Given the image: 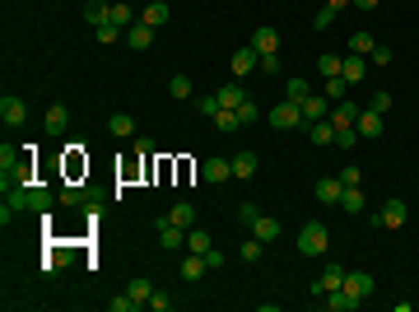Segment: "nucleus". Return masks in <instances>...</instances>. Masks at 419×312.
<instances>
[{"mask_svg": "<svg viewBox=\"0 0 419 312\" xmlns=\"http://www.w3.org/2000/svg\"><path fill=\"white\" fill-rule=\"evenodd\" d=\"M326 247H331L326 224H317V219H312V224H303V229H298V252H303V256H322Z\"/></svg>", "mask_w": 419, "mask_h": 312, "instance_id": "obj_1", "label": "nucleus"}, {"mask_svg": "<svg viewBox=\"0 0 419 312\" xmlns=\"http://www.w3.org/2000/svg\"><path fill=\"white\" fill-rule=\"evenodd\" d=\"M405 215H410V205H405L401 196H391V201H382V210L372 215V224H377V229H405Z\"/></svg>", "mask_w": 419, "mask_h": 312, "instance_id": "obj_2", "label": "nucleus"}, {"mask_svg": "<svg viewBox=\"0 0 419 312\" xmlns=\"http://www.w3.org/2000/svg\"><path fill=\"white\" fill-rule=\"evenodd\" d=\"M265 117H270V126H275V131H294V126H303V108H298L294 98L275 103V108L265 112Z\"/></svg>", "mask_w": 419, "mask_h": 312, "instance_id": "obj_3", "label": "nucleus"}, {"mask_svg": "<svg viewBox=\"0 0 419 312\" xmlns=\"http://www.w3.org/2000/svg\"><path fill=\"white\" fill-rule=\"evenodd\" d=\"M340 284H345V265H336V261H331V265L322 270V275H317V280L308 284V294H312V298H326L331 289H340Z\"/></svg>", "mask_w": 419, "mask_h": 312, "instance_id": "obj_4", "label": "nucleus"}, {"mask_svg": "<svg viewBox=\"0 0 419 312\" xmlns=\"http://www.w3.org/2000/svg\"><path fill=\"white\" fill-rule=\"evenodd\" d=\"M0 122H5V126H24V122H28V103H24L19 94H5V98H0Z\"/></svg>", "mask_w": 419, "mask_h": 312, "instance_id": "obj_5", "label": "nucleus"}, {"mask_svg": "<svg viewBox=\"0 0 419 312\" xmlns=\"http://www.w3.org/2000/svg\"><path fill=\"white\" fill-rule=\"evenodd\" d=\"M298 108H303V126L308 122H326V117H331V98L326 94H308Z\"/></svg>", "mask_w": 419, "mask_h": 312, "instance_id": "obj_6", "label": "nucleus"}, {"mask_svg": "<svg viewBox=\"0 0 419 312\" xmlns=\"http://www.w3.org/2000/svg\"><path fill=\"white\" fill-rule=\"evenodd\" d=\"M354 131H359V140H382V112L363 108L359 112V122H354Z\"/></svg>", "mask_w": 419, "mask_h": 312, "instance_id": "obj_7", "label": "nucleus"}, {"mask_svg": "<svg viewBox=\"0 0 419 312\" xmlns=\"http://www.w3.org/2000/svg\"><path fill=\"white\" fill-rule=\"evenodd\" d=\"M177 275H182L186 284H201L205 275H210V261H205V256H196V252H186V261L177 265Z\"/></svg>", "mask_w": 419, "mask_h": 312, "instance_id": "obj_8", "label": "nucleus"}, {"mask_svg": "<svg viewBox=\"0 0 419 312\" xmlns=\"http://www.w3.org/2000/svg\"><path fill=\"white\" fill-rule=\"evenodd\" d=\"M158 247L163 252H182L186 247V229H177V224H168V219H158Z\"/></svg>", "mask_w": 419, "mask_h": 312, "instance_id": "obj_9", "label": "nucleus"}, {"mask_svg": "<svg viewBox=\"0 0 419 312\" xmlns=\"http://www.w3.org/2000/svg\"><path fill=\"white\" fill-rule=\"evenodd\" d=\"M247 42H252V47H256V56H275V51H279V33L270 28V24H261V28L252 33Z\"/></svg>", "mask_w": 419, "mask_h": 312, "instance_id": "obj_10", "label": "nucleus"}, {"mask_svg": "<svg viewBox=\"0 0 419 312\" xmlns=\"http://www.w3.org/2000/svg\"><path fill=\"white\" fill-rule=\"evenodd\" d=\"M345 289L354 298H372V289H377V280H372L368 270H345Z\"/></svg>", "mask_w": 419, "mask_h": 312, "instance_id": "obj_11", "label": "nucleus"}, {"mask_svg": "<svg viewBox=\"0 0 419 312\" xmlns=\"http://www.w3.org/2000/svg\"><path fill=\"white\" fill-rule=\"evenodd\" d=\"M322 303H326L331 312H359V308H363V298H354L350 289H345V284H340V289H331V294H326Z\"/></svg>", "mask_w": 419, "mask_h": 312, "instance_id": "obj_12", "label": "nucleus"}, {"mask_svg": "<svg viewBox=\"0 0 419 312\" xmlns=\"http://www.w3.org/2000/svg\"><path fill=\"white\" fill-rule=\"evenodd\" d=\"M215 98H219V108H243V103H247V89H243V84H238V79H229V84H219L215 89Z\"/></svg>", "mask_w": 419, "mask_h": 312, "instance_id": "obj_13", "label": "nucleus"}, {"mask_svg": "<svg viewBox=\"0 0 419 312\" xmlns=\"http://www.w3.org/2000/svg\"><path fill=\"white\" fill-rule=\"evenodd\" d=\"M340 75H345V84H359V79H368V56H354V51H345Z\"/></svg>", "mask_w": 419, "mask_h": 312, "instance_id": "obj_14", "label": "nucleus"}, {"mask_svg": "<svg viewBox=\"0 0 419 312\" xmlns=\"http://www.w3.org/2000/svg\"><path fill=\"white\" fill-rule=\"evenodd\" d=\"M201 177H205V182H215V187H219V182H229V177H233V158H205Z\"/></svg>", "mask_w": 419, "mask_h": 312, "instance_id": "obj_15", "label": "nucleus"}, {"mask_svg": "<svg viewBox=\"0 0 419 312\" xmlns=\"http://www.w3.org/2000/svg\"><path fill=\"white\" fill-rule=\"evenodd\" d=\"M359 103H350V98H340V103H331V126H336V131H340V126H354L359 122Z\"/></svg>", "mask_w": 419, "mask_h": 312, "instance_id": "obj_16", "label": "nucleus"}, {"mask_svg": "<svg viewBox=\"0 0 419 312\" xmlns=\"http://www.w3.org/2000/svg\"><path fill=\"white\" fill-rule=\"evenodd\" d=\"M154 33L158 28H149V24H140V19H135V24L126 28V47H131V51H145L149 42H154Z\"/></svg>", "mask_w": 419, "mask_h": 312, "instance_id": "obj_17", "label": "nucleus"}, {"mask_svg": "<svg viewBox=\"0 0 419 312\" xmlns=\"http://www.w3.org/2000/svg\"><path fill=\"white\" fill-rule=\"evenodd\" d=\"M312 191H317V201H322V205H340L345 182H340V177H317V187H312Z\"/></svg>", "mask_w": 419, "mask_h": 312, "instance_id": "obj_18", "label": "nucleus"}, {"mask_svg": "<svg viewBox=\"0 0 419 312\" xmlns=\"http://www.w3.org/2000/svg\"><path fill=\"white\" fill-rule=\"evenodd\" d=\"M168 19H172L168 0H149V5H145V15H140V24H149V28H163Z\"/></svg>", "mask_w": 419, "mask_h": 312, "instance_id": "obj_19", "label": "nucleus"}, {"mask_svg": "<svg viewBox=\"0 0 419 312\" xmlns=\"http://www.w3.org/2000/svg\"><path fill=\"white\" fill-rule=\"evenodd\" d=\"M256 168H261V163H256V154H252V149H238V154H233V177H238V182L256 177Z\"/></svg>", "mask_w": 419, "mask_h": 312, "instance_id": "obj_20", "label": "nucleus"}, {"mask_svg": "<svg viewBox=\"0 0 419 312\" xmlns=\"http://www.w3.org/2000/svg\"><path fill=\"white\" fill-rule=\"evenodd\" d=\"M256 65H261V56H256V47H252V42L233 51V75H252Z\"/></svg>", "mask_w": 419, "mask_h": 312, "instance_id": "obj_21", "label": "nucleus"}, {"mask_svg": "<svg viewBox=\"0 0 419 312\" xmlns=\"http://www.w3.org/2000/svg\"><path fill=\"white\" fill-rule=\"evenodd\" d=\"M247 229H252V238H261V243H275V238H279V219H270V215H256V219L247 224Z\"/></svg>", "mask_w": 419, "mask_h": 312, "instance_id": "obj_22", "label": "nucleus"}, {"mask_svg": "<svg viewBox=\"0 0 419 312\" xmlns=\"http://www.w3.org/2000/svg\"><path fill=\"white\" fill-rule=\"evenodd\" d=\"M65 126H70V108L65 103H51L47 108V136H61Z\"/></svg>", "mask_w": 419, "mask_h": 312, "instance_id": "obj_23", "label": "nucleus"}, {"mask_svg": "<svg viewBox=\"0 0 419 312\" xmlns=\"http://www.w3.org/2000/svg\"><path fill=\"white\" fill-rule=\"evenodd\" d=\"M168 224H177V229H196V205H191V201H177L168 210Z\"/></svg>", "mask_w": 419, "mask_h": 312, "instance_id": "obj_24", "label": "nucleus"}, {"mask_svg": "<svg viewBox=\"0 0 419 312\" xmlns=\"http://www.w3.org/2000/svg\"><path fill=\"white\" fill-rule=\"evenodd\" d=\"M210 122H215V131H219V136H233V131H243V117H238L233 108H219L215 117H210Z\"/></svg>", "mask_w": 419, "mask_h": 312, "instance_id": "obj_25", "label": "nucleus"}, {"mask_svg": "<svg viewBox=\"0 0 419 312\" xmlns=\"http://www.w3.org/2000/svg\"><path fill=\"white\" fill-rule=\"evenodd\" d=\"M340 205H345V215H363V210H368V196H363V187H345Z\"/></svg>", "mask_w": 419, "mask_h": 312, "instance_id": "obj_26", "label": "nucleus"}, {"mask_svg": "<svg viewBox=\"0 0 419 312\" xmlns=\"http://www.w3.org/2000/svg\"><path fill=\"white\" fill-rule=\"evenodd\" d=\"M108 131L117 136V140H131V136H135V117H126V112H112V117H108Z\"/></svg>", "mask_w": 419, "mask_h": 312, "instance_id": "obj_27", "label": "nucleus"}, {"mask_svg": "<svg viewBox=\"0 0 419 312\" xmlns=\"http://www.w3.org/2000/svg\"><path fill=\"white\" fill-rule=\"evenodd\" d=\"M308 140L312 145H336V126H331V117H326V122H308Z\"/></svg>", "mask_w": 419, "mask_h": 312, "instance_id": "obj_28", "label": "nucleus"}, {"mask_svg": "<svg viewBox=\"0 0 419 312\" xmlns=\"http://www.w3.org/2000/svg\"><path fill=\"white\" fill-rule=\"evenodd\" d=\"M210 247H215V238L205 233V229H186V252H196V256H205Z\"/></svg>", "mask_w": 419, "mask_h": 312, "instance_id": "obj_29", "label": "nucleus"}, {"mask_svg": "<svg viewBox=\"0 0 419 312\" xmlns=\"http://www.w3.org/2000/svg\"><path fill=\"white\" fill-rule=\"evenodd\" d=\"M93 42H103V47L126 42V28H117V24H98V28H93Z\"/></svg>", "mask_w": 419, "mask_h": 312, "instance_id": "obj_30", "label": "nucleus"}, {"mask_svg": "<svg viewBox=\"0 0 419 312\" xmlns=\"http://www.w3.org/2000/svg\"><path fill=\"white\" fill-rule=\"evenodd\" d=\"M340 61H345V56H336V51H322V56H317V75L336 79V75H340Z\"/></svg>", "mask_w": 419, "mask_h": 312, "instance_id": "obj_31", "label": "nucleus"}, {"mask_svg": "<svg viewBox=\"0 0 419 312\" xmlns=\"http://www.w3.org/2000/svg\"><path fill=\"white\" fill-rule=\"evenodd\" d=\"M126 294H131V298H135V303H140V308H145V303H149V294H154V284L145 280V275H135V280L126 284Z\"/></svg>", "mask_w": 419, "mask_h": 312, "instance_id": "obj_32", "label": "nucleus"}, {"mask_svg": "<svg viewBox=\"0 0 419 312\" xmlns=\"http://www.w3.org/2000/svg\"><path fill=\"white\" fill-rule=\"evenodd\" d=\"M108 24H117V28H131V24H135V19H131V5H126V0L108 5Z\"/></svg>", "mask_w": 419, "mask_h": 312, "instance_id": "obj_33", "label": "nucleus"}, {"mask_svg": "<svg viewBox=\"0 0 419 312\" xmlns=\"http://www.w3.org/2000/svg\"><path fill=\"white\" fill-rule=\"evenodd\" d=\"M261 252H265L261 238H243V247H238V261H261Z\"/></svg>", "mask_w": 419, "mask_h": 312, "instance_id": "obj_34", "label": "nucleus"}, {"mask_svg": "<svg viewBox=\"0 0 419 312\" xmlns=\"http://www.w3.org/2000/svg\"><path fill=\"white\" fill-rule=\"evenodd\" d=\"M168 94L177 98V103H186V98H191V75H172L168 79Z\"/></svg>", "mask_w": 419, "mask_h": 312, "instance_id": "obj_35", "label": "nucleus"}, {"mask_svg": "<svg viewBox=\"0 0 419 312\" xmlns=\"http://www.w3.org/2000/svg\"><path fill=\"white\" fill-rule=\"evenodd\" d=\"M84 19H89V28L108 24V5H103V0H89V5H84Z\"/></svg>", "mask_w": 419, "mask_h": 312, "instance_id": "obj_36", "label": "nucleus"}, {"mask_svg": "<svg viewBox=\"0 0 419 312\" xmlns=\"http://www.w3.org/2000/svg\"><path fill=\"white\" fill-rule=\"evenodd\" d=\"M372 47H377V38H372V33H354V38H350V51H354V56H368Z\"/></svg>", "mask_w": 419, "mask_h": 312, "instance_id": "obj_37", "label": "nucleus"}, {"mask_svg": "<svg viewBox=\"0 0 419 312\" xmlns=\"http://www.w3.org/2000/svg\"><path fill=\"white\" fill-rule=\"evenodd\" d=\"M391 61H396V51H391L387 42H377V47L368 51V65H377V70H382V65H391Z\"/></svg>", "mask_w": 419, "mask_h": 312, "instance_id": "obj_38", "label": "nucleus"}, {"mask_svg": "<svg viewBox=\"0 0 419 312\" xmlns=\"http://www.w3.org/2000/svg\"><path fill=\"white\" fill-rule=\"evenodd\" d=\"M238 117H243V126H252V122H261L265 112H261V103H256V98H247V103L238 108Z\"/></svg>", "mask_w": 419, "mask_h": 312, "instance_id": "obj_39", "label": "nucleus"}, {"mask_svg": "<svg viewBox=\"0 0 419 312\" xmlns=\"http://www.w3.org/2000/svg\"><path fill=\"white\" fill-rule=\"evenodd\" d=\"M135 308H140V303H135L131 294H126V289H122L117 298H108V312H135Z\"/></svg>", "mask_w": 419, "mask_h": 312, "instance_id": "obj_40", "label": "nucleus"}, {"mask_svg": "<svg viewBox=\"0 0 419 312\" xmlns=\"http://www.w3.org/2000/svg\"><path fill=\"white\" fill-rule=\"evenodd\" d=\"M308 94H312V89H308V79H289V84H284V98H294V103H303Z\"/></svg>", "mask_w": 419, "mask_h": 312, "instance_id": "obj_41", "label": "nucleus"}, {"mask_svg": "<svg viewBox=\"0 0 419 312\" xmlns=\"http://www.w3.org/2000/svg\"><path fill=\"white\" fill-rule=\"evenodd\" d=\"M145 308H149V312H172V294H163V289H154Z\"/></svg>", "mask_w": 419, "mask_h": 312, "instance_id": "obj_42", "label": "nucleus"}, {"mask_svg": "<svg viewBox=\"0 0 419 312\" xmlns=\"http://www.w3.org/2000/svg\"><path fill=\"white\" fill-rule=\"evenodd\" d=\"M326 98H331V103H340L345 98V75H336V79H326V89H322Z\"/></svg>", "mask_w": 419, "mask_h": 312, "instance_id": "obj_43", "label": "nucleus"}, {"mask_svg": "<svg viewBox=\"0 0 419 312\" xmlns=\"http://www.w3.org/2000/svg\"><path fill=\"white\" fill-rule=\"evenodd\" d=\"M331 19H336V10H331V5H322V10L312 15V28H317V33H326V28H331Z\"/></svg>", "mask_w": 419, "mask_h": 312, "instance_id": "obj_44", "label": "nucleus"}, {"mask_svg": "<svg viewBox=\"0 0 419 312\" xmlns=\"http://www.w3.org/2000/svg\"><path fill=\"white\" fill-rule=\"evenodd\" d=\"M336 145H340V149H354V145H359V131H354V126H340V131H336Z\"/></svg>", "mask_w": 419, "mask_h": 312, "instance_id": "obj_45", "label": "nucleus"}, {"mask_svg": "<svg viewBox=\"0 0 419 312\" xmlns=\"http://www.w3.org/2000/svg\"><path fill=\"white\" fill-rule=\"evenodd\" d=\"M196 112H201V117H215V112H219V98L215 94H201V98H196Z\"/></svg>", "mask_w": 419, "mask_h": 312, "instance_id": "obj_46", "label": "nucleus"}, {"mask_svg": "<svg viewBox=\"0 0 419 312\" xmlns=\"http://www.w3.org/2000/svg\"><path fill=\"white\" fill-rule=\"evenodd\" d=\"M340 182H345V187H359V182H363V168H359V163H345Z\"/></svg>", "mask_w": 419, "mask_h": 312, "instance_id": "obj_47", "label": "nucleus"}, {"mask_svg": "<svg viewBox=\"0 0 419 312\" xmlns=\"http://www.w3.org/2000/svg\"><path fill=\"white\" fill-rule=\"evenodd\" d=\"M205 261H210V270H219V265H229L233 256H229V252H219V247H210V252H205Z\"/></svg>", "mask_w": 419, "mask_h": 312, "instance_id": "obj_48", "label": "nucleus"}, {"mask_svg": "<svg viewBox=\"0 0 419 312\" xmlns=\"http://www.w3.org/2000/svg\"><path fill=\"white\" fill-rule=\"evenodd\" d=\"M368 108H372V112H387V108H391V94H387V89H377V94H372V103H368Z\"/></svg>", "mask_w": 419, "mask_h": 312, "instance_id": "obj_49", "label": "nucleus"}, {"mask_svg": "<svg viewBox=\"0 0 419 312\" xmlns=\"http://www.w3.org/2000/svg\"><path fill=\"white\" fill-rule=\"evenodd\" d=\"M256 70H261V75H279V51H275V56H261Z\"/></svg>", "mask_w": 419, "mask_h": 312, "instance_id": "obj_50", "label": "nucleus"}, {"mask_svg": "<svg viewBox=\"0 0 419 312\" xmlns=\"http://www.w3.org/2000/svg\"><path fill=\"white\" fill-rule=\"evenodd\" d=\"M61 201H65V205H84V201H89V196H84V191H79V187H65V191H61Z\"/></svg>", "mask_w": 419, "mask_h": 312, "instance_id": "obj_51", "label": "nucleus"}, {"mask_svg": "<svg viewBox=\"0 0 419 312\" xmlns=\"http://www.w3.org/2000/svg\"><path fill=\"white\" fill-rule=\"evenodd\" d=\"M256 215H261V210H256V205H252V201H243V205H238V219H243V224H252V219H256Z\"/></svg>", "mask_w": 419, "mask_h": 312, "instance_id": "obj_52", "label": "nucleus"}, {"mask_svg": "<svg viewBox=\"0 0 419 312\" xmlns=\"http://www.w3.org/2000/svg\"><path fill=\"white\" fill-rule=\"evenodd\" d=\"M15 163H19V154L10 149V145H5V149H0V172H5V168H15Z\"/></svg>", "mask_w": 419, "mask_h": 312, "instance_id": "obj_53", "label": "nucleus"}, {"mask_svg": "<svg viewBox=\"0 0 419 312\" xmlns=\"http://www.w3.org/2000/svg\"><path fill=\"white\" fill-rule=\"evenodd\" d=\"M326 5H331V10H336V15H340L345 5H354V0H326Z\"/></svg>", "mask_w": 419, "mask_h": 312, "instance_id": "obj_54", "label": "nucleus"}, {"mask_svg": "<svg viewBox=\"0 0 419 312\" xmlns=\"http://www.w3.org/2000/svg\"><path fill=\"white\" fill-rule=\"evenodd\" d=\"M359 10H377V0H354Z\"/></svg>", "mask_w": 419, "mask_h": 312, "instance_id": "obj_55", "label": "nucleus"}]
</instances>
